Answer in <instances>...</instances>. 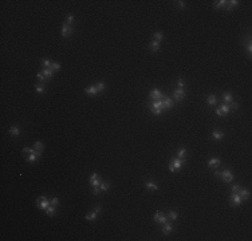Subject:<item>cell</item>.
I'll list each match as a JSON object with an SVG mask.
<instances>
[{"instance_id":"obj_1","label":"cell","mask_w":252,"mask_h":241,"mask_svg":"<svg viewBox=\"0 0 252 241\" xmlns=\"http://www.w3.org/2000/svg\"><path fill=\"white\" fill-rule=\"evenodd\" d=\"M184 162H185V159H183V158H174V159H172L170 164H169V170H170L172 173H174L177 169L183 167Z\"/></svg>"},{"instance_id":"obj_2","label":"cell","mask_w":252,"mask_h":241,"mask_svg":"<svg viewBox=\"0 0 252 241\" xmlns=\"http://www.w3.org/2000/svg\"><path fill=\"white\" fill-rule=\"evenodd\" d=\"M162 111H164L162 99H160V100H153V102H152V113L154 115H160Z\"/></svg>"},{"instance_id":"obj_3","label":"cell","mask_w":252,"mask_h":241,"mask_svg":"<svg viewBox=\"0 0 252 241\" xmlns=\"http://www.w3.org/2000/svg\"><path fill=\"white\" fill-rule=\"evenodd\" d=\"M73 27L70 26V24H67V23H65V24L62 26V36L63 38H68L70 35H73Z\"/></svg>"},{"instance_id":"obj_4","label":"cell","mask_w":252,"mask_h":241,"mask_svg":"<svg viewBox=\"0 0 252 241\" xmlns=\"http://www.w3.org/2000/svg\"><path fill=\"white\" fill-rule=\"evenodd\" d=\"M149 97H150V99H153V100H160V99H162V98H164V94H162V92H161L160 90L154 89V90H152V91H150Z\"/></svg>"},{"instance_id":"obj_5","label":"cell","mask_w":252,"mask_h":241,"mask_svg":"<svg viewBox=\"0 0 252 241\" xmlns=\"http://www.w3.org/2000/svg\"><path fill=\"white\" fill-rule=\"evenodd\" d=\"M154 221H156V222L165 224V222H168V217L165 216L164 213H161V212H156V213H154Z\"/></svg>"},{"instance_id":"obj_6","label":"cell","mask_w":252,"mask_h":241,"mask_svg":"<svg viewBox=\"0 0 252 241\" xmlns=\"http://www.w3.org/2000/svg\"><path fill=\"white\" fill-rule=\"evenodd\" d=\"M50 205H51V202H50V201L47 200L44 196H42L38 200V206L40 208V209H47V208H48Z\"/></svg>"},{"instance_id":"obj_7","label":"cell","mask_w":252,"mask_h":241,"mask_svg":"<svg viewBox=\"0 0 252 241\" xmlns=\"http://www.w3.org/2000/svg\"><path fill=\"white\" fill-rule=\"evenodd\" d=\"M221 178H224L225 182H231L233 180V174H232V172L229 169H225L224 172L221 173Z\"/></svg>"},{"instance_id":"obj_8","label":"cell","mask_w":252,"mask_h":241,"mask_svg":"<svg viewBox=\"0 0 252 241\" xmlns=\"http://www.w3.org/2000/svg\"><path fill=\"white\" fill-rule=\"evenodd\" d=\"M184 97H185V91L183 90V89H177L174 92H173V98H174L176 100H183L184 99Z\"/></svg>"},{"instance_id":"obj_9","label":"cell","mask_w":252,"mask_h":241,"mask_svg":"<svg viewBox=\"0 0 252 241\" xmlns=\"http://www.w3.org/2000/svg\"><path fill=\"white\" fill-rule=\"evenodd\" d=\"M162 106H164V110L172 108V107H173V100H172V99H169V97L164 95V98H162Z\"/></svg>"},{"instance_id":"obj_10","label":"cell","mask_w":252,"mask_h":241,"mask_svg":"<svg viewBox=\"0 0 252 241\" xmlns=\"http://www.w3.org/2000/svg\"><path fill=\"white\" fill-rule=\"evenodd\" d=\"M241 197L239 196V193H232V198H231V202L233 204V205H236V206H239L240 204H241Z\"/></svg>"},{"instance_id":"obj_11","label":"cell","mask_w":252,"mask_h":241,"mask_svg":"<svg viewBox=\"0 0 252 241\" xmlns=\"http://www.w3.org/2000/svg\"><path fill=\"white\" fill-rule=\"evenodd\" d=\"M40 155H42V151H35V153H31L30 155H28V158H27V161L28 162H35L36 161V158L38 157H40Z\"/></svg>"},{"instance_id":"obj_12","label":"cell","mask_w":252,"mask_h":241,"mask_svg":"<svg viewBox=\"0 0 252 241\" xmlns=\"http://www.w3.org/2000/svg\"><path fill=\"white\" fill-rule=\"evenodd\" d=\"M220 164H221V162H220L219 158H211V159L208 161V166H209V167H212V166H213V167H219Z\"/></svg>"},{"instance_id":"obj_13","label":"cell","mask_w":252,"mask_h":241,"mask_svg":"<svg viewBox=\"0 0 252 241\" xmlns=\"http://www.w3.org/2000/svg\"><path fill=\"white\" fill-rule=\"evenodd\" d=\"M85 91H86V94H89V95H97L98 94V90H97L95 86H89Z\"/></svg>"},{"instance_id":"obj_14","label":"cell","mask_w":252,"mask_h":241,"mask_svg":"<svg viewBox=\"0 0 252 241\" xmlns=\"http://www.w3.org/2000/svg\"><path fill=\"white\" fill-rule=\"evenodd\" d=\"M239 196L241 197V200H248L249 198V192L246 189H240L239 190Z\"/></svg>"},{"instance_id":"obj_15","label":"cell","mask_w":252,"mask_h":241,"mask_svg":"<svg viewBox=\"0 0 252 241\" xmlns=\"http://www.w3.org/2000/svg\"><path fill=\"white\" fill-rule=\"evenodd\" d=\"M223 99H224L225 105H228V103L233 102V98H232V94H231V92H225V94L223 95Z\"/></svg>"},{"instance_id":"obj_16","label":"cell","mask_w":252,"mask_h":241,"mask_svg":"<svg viewBox=\"0 0 252 241\" xmlns=\"http://www.w3.org/2000/svg\"><path fill=\"white\" fill-rule=\"evenodd\" d=\"M219 110L221 111V114H223V115H227L228 113L231 111V108H229V106H228V105H225V103H224V105H221V106L219 107Z\"/></svg>"},{"instance_id":"obj_17","label":"cell","mask_w":252,"mask_h":241,"mask_svg":"<svg viewBox=\"0 0 252 241\" xmlns=\"http://www.w3.org/2000/svg\"><path fill=\"white\" fill-rule=\"evenodd\" d=\"M8 133H10L11 135H13V137H19V135H20V130H19V127L12 126V127L8 130Z\"/></svg>"},{"instance_id":"obj_18","label":"cell","mask_w":252,"mask_h":241,"mask_svg":"<svg viewBox=\"0 0 252 241\" xmlns=\"http://www.w3.org/2000/svg\"><path fill=\"white\" fill-rule=\"evenodd\" d=\"M212 135H213V138L217 139V141H219V139H223L224 138V133H223V131H220V130H215L213 133H212Z\"/></svg>"},{"instance_id":"obj_19","label":"cell","mask_w":252,"mask_h":241,"mask_svg":"<svg viewBox=\"0 0 252 241\" xmlns=\"http://www.w3.org/2000/svg\"><path fill=\"white\" fill-rule=\"evenodd\" d=\"M172 230H173V227H172V225L168 224V222H165L164 228H162V232L165 233V235H169V233H172Z\"/></svg>"},{"instance_id":"obj_20","label":"cell","mask_w":252,"mask_h":241,"mask_svg":"<svg viewBox=\"0 0 252 241\" xmlns=\"http://www.w3.org/2000/svg\"><path fill=\"white\" fill-rule=\"evenodd\" d=\"M146 188L150 189V190H158V185L156 182H152V181H148L146 182Z\"/></svg>"},{"instance_id":"obj_21","label":"cell","mask_w":252,"mask_h":241,"mask_svg":"<svg viewBox=\"0 0 252 241\" xmlns=\"http://www.w3.org/2000/svg\"><path fill=\"white\" fill-rule=\"evenodd\" d=\"M207 102H208V105H211V106L216 105V102H217L216 95H208V98H207Z\"/></svg>"},{"instance_id":"obj_22","label":"cell","mask_w":252,"mask_h":241,"mask_svg":"<svg viewBox=\"0 0 252 241\" xmlns=\"http://www.w3.org/2000/svg\"><path fill=\"white\" fill-rule=\"evenodd\" d=\"M97 214L98 213H95V212H91L89 214H86V220H87V221H95L97 220Z\"/></svg>"},{"instance_id":"obj_23","label":"cell","mask_w":252,"mask_h":241,"mask_svg":"<svg viewBox=\"0 0 252 241\" xmlns=\"http://www.w3.org/2000/svg\"><path fill=\"white\" fill-rule=\"evenodd\" d=\"M150 50L152 51H158L160 50V42H156V40H153L152 43H150Z\"/></svg>"},{"instance_id":"obj_24","label":"cell","mask_w":252,"mask_h":241,"mask_svg":"<svg viewBox=\"0 0 252 241\" xmlns=\"http://www.w3.org/2000/svg\"><path fill=\"white\" fill-rule=\"evenodd\" d=\"M42 72H43V75H44L46 78H52V76H54V71H52L51 68H44Z\"/></svg>"},{"instance_id":"obj_25","label":"cell","mask_w":252,"mask_h":241,"mask_svg":"<svg viewBox=\"0 0 252 241\" xmlns=\"http://www.w3.org/2000/svg\"><path fill=\"white\" fill-rule=\"evenodd\" d=\"M46 213H47V214H48L50 217H52V216L55 214V206H54V205H50L48 208H47V209H46Z\"/></svg>"},{"instance_id":"obj_26","label":"cell","mask_w":252,"mask_h":241,"mask_svg":"<svg viewBox=\"0 0 252 241\" xmlns=\"http://www.w3.org/2000/svg\"><path fill=\"white\" fill-rule=\"evenodd\" d=\"M99 189H101V190H103V192L109 190V189H110V184H109V182H101Z\"/></svg>"},{"instance_id":"obj_27","label":"cell","mask_w":252,"mask_h":241,"mask_svg":"<svg viewBox=\"0 0 252 241\" xmlns=\"http://www.w3.org/2000/svg\"><path fill=\"white\" fill-rule=\"evenodd\" d=\"M153 36H154V40H156V42H161V40H162V38H164V36H162V32H160V31L154 32V35H153Z\"/></svg>"},{"instance_id":"obj_28","label":"cell","mask_w":252,"mask_h":241,"mask_svg":"<svg viewBox=\"0 0 252 241\" xmlns=\"http://www.w3.org/2000/svg\"><path fill=\"white\" fill-rule=\"evenodd\" d=\"M34 149L38 150V151H42V150H43V143H42L40 141H36L35 145H34Z\"/></svg>"},{"instance_id":"obj_29","label":"cell","mask_w":252,"mask_h":241,"mask_svg":"<svg viewBox=\"0 0 252 241\" xmlns=\"http://www.w3.org/2000/svg\"><path fill=\"white\" fill-rule=\"evenodd\" d=\"M51 63H52V62L48 60V59H43V60H42V64H43L44 68H50V67H51Z\"/></svg>"},{"instance_id":"obj_30","label":"cell","mask_w":252,"mask_h":241,"mask_svg":"<svg viewBox=\"0 0 252 241\" xmlns=\"http://www.w3.org/2000/svg\"><path fill=\"white\" fill-rule=\"evenodd\" d=\"M227 3L228 2H225V0H220V2H216V4H215V8H220V7H224V5H227Z\"/></svg>"},{"instance_id":"obj_31","label":"cell","mask_w":252,"mask_h":241,"mask_svg":"<svg viewBox=\"0 0 252 241\" xmlns=\"http://www.w3.org/2000/svg\"><path fill=\"white\" fill-rule=\"evenodd\" d=\"M90 184H91L93 188H95V186H99L101 185V181L98 180V177H97V178H94V180H90Z\"/></svg>"},{"instance_id":"obj_32","label":"cell","mask_w":252,"mask_h":241,"mask_svg":"<svg viewBox=\"0 0 252 241\" xmlns=\"http://www.w3.org/2000/svg\"><path fill=\"white\" fill-rule=\"evenodd\" d=\"M35 89H36V91L39 92V94H43V92H44V86H43L42 83L36 84V86H35Z\"/></svg>"},{"instance_id":"obj_33","label":"cell","mask_w":252,"mask_h":241,"mask_svg":"<svg viewBox=\"0 0 252 241\" xmlns=\"http://www.w3.org/2000/svg\"><path fill=\"white\" fill-rule=\"evenodd\" d=\"M95 87H97V90H98V92H101V91H103V90H105V87H106V84H105L103 82H99V83L97 84V86H95Z\"/></svg>"},{"instance_id":"obj_34","label":"cell","mask_w":252,"mask_h":241,"mask_svg":"<svg viewBox=\"0 0 252 241\" xmlns=\"http://www.w3.org/2000/svg\"><path fill=\"white\" fill-rule=\"evenodd\" d=\"M36 78H38V79L40 81V82H46V81H47V78L43 75V72H38V74H36Z\"/></svg>"},{"instance_id":"obj_35","label":"cell","mask_w":252,"mask_h":241,"mask_svg":"<svg viewBox=\"0 0 252 241\" xmlns=\"http://www.w3.org/2000/svg\"><path fill=\"white\" fill-rule=\"evenodd\" d=\"M177 154H178V158H183V159H184L185 154H186V150L183 147V149H180V150H178V153H177Z\"/></svg>"},{"instance_id":"obj_36","label":"cell","mask_w":252,"mask_h":241,"mask_svg":"<svg viewBox=\"0 0 252 241\" xmlns=\"http://www.w3.org/2000/svg\"><path fill=\"white\" fill-rule=\"evenodd\" d=\"M51 70H52V71H59V70H60V66L58 64V63H54V62H52V63H51V67H50Z\"/></svg>"},{"instance_id":"obj_37","label":"cell","mask_w":252,"mask_h":241,"mask_svg":"<svg viewBox=\"0 0 252 241\" xmlns=\"http://www.w3.org/2000/svg\"><path fill=\"white\" fill-rule=\"evenodd\" d=\"M228 106H229V108H231V110H237V108H239V105L237 103H235V102H231L229 105H228Z\"/></svg>"},{"instance_id":"obj_38","label":"cell","mask_w":252,"mask_h":241,"mask_svg":"<svg viewBox=\"0 0 252 241\" xmlns=\"http://www.w3.org/2000/svg\"><path fill=\"white\" fill-rule=\"evenodd\" d=\"M169 218H170V220H173V221L177 220V213H176L174 210H172V212L169 213Z\"/></svg>"},{"instance_id":"obj_39","label":"cell","mask_w":252,"mask_h":241,"mask_svg":"<svg viewBox=\"0 0 252 241\" xmlns=\"http://www.w3.org/2000/svg\"><path fill=\"white\" fill-rule=\"evenodd\" d=\"M50 202H51V205H54V206H57L58 204H59V200H58V197H54L51 201H50Z\"/></svg>"},{"instance_id":"obj_40","label":"cell","mask_w":252,"mask_h":241,"mask_svg":"<svg viewBox=\"0 0 252 241\" xmlns=\"http://www.w3.org/2000/svg\"><path fill=\"white\" fill-rule=\"evenodd\" d=\"M239 190H240V186L239 185H233L232 186V193H239Z\"/></svg>"},{"instance_id":"obj_41","label":"cell","mask_w":252,"mask_h":241,"mask_svg":"<svg viewBox=\"0 0 252 241\" xmlns=\"http://www.w3.org/2000/svg\"><path fill=\"white\" fill-rule=\"evenodd\" d=\"M73 21H74V15H70V16L67 18V21H66V23L71 26V23H73Z\"/></svg>"},{"instance_id":"obj_42","label":"cell","mask_w":252,"mask_h":241,"mask_svg":"<svg viewBox=\"0 0 252 241\" xmlns=\"http://www.w3.org/2000/svg\"><path fill=\"white\" fill-rule=\"evenodd\" d=\"M184 84H185V83H184L183 79H178V81H177V86H178V89H183Z\"/></svg>"},{"instance_id":"obj_43","label":"cell","mask_w":252,"mask_h":241,"mask_svg":"<svg viewBox=\"0 0 252 241\" xmlns=\"http://www.w3.org/2000/svg\"><path fill=\"white\" fill-rule=\"evenodd\" d=\"M247 50H248V55L251 56V52H252V43H251V40L248 42V46H247Z\"/></svg>"},{"instance_id":"obj_44","label":"cell","mask_w":252,"mask_h":241,"mask_svg":"<svg viewBox=\"0 0 252 241\" xmlns=\"http://www.w3.org/2000/svg\"><path fill=\"white\" fill-rule=\"evenodd\" d=\"M101 192V189H99V186H95V188H93V194H95V196H97V194Z\"/></svg>"},{"instance_id":"obj_45","label":"cell","mask_w":252,"mask_h":241,"mask_svg":"<svg viewBox=\"0 0 252 241\" xmlns=\"http://www.w3.org/2000/svg\"><path fill=\"white\" fill-rule=\"evenodd\" d=\"M237 4H239L237 0H231V2H229V5H231V7H236Z\"/></svg>"},{"instance_id":"obj_46","label":"cell","mask_w":252,"mask_h":241,"mask_svg":"<svg viewBox=\"0 0 252 241\" xmlns=\"http://www.w3.org/2000/svg\"><path fill=\"white\" fill-rule=\"evenodd\" d=\"M177 3H178L180 8H184V7H185V2H183V0H181V2H177Z\"/></svg>"},{"instance_id":"obj_47","label":"cell","mask_w":252,"mask_h":241,"mask_svg":"<svg viewBox=\"0 0 252 241\" xmlns=\"http://www.w3.org/2000/svg\"><path fill=\"white\" fill-rule=\"evenodd\" d=\"M215 177L220 178V177H221V173H220V172H217V170H216V172H215Z\"/></svg>"},{"instance_id":"obj_48","label":"cell","mask_w":252,"mask_h":241,"mask_svg":"<svg viewBox=\"0 0 252 241\" xmlns=\"http://www.w3.org/2000/svg\"><path fill=\"white\" fill-rule=\"evenodd\" d=\"M97 177H98V174H97V173H93V174H91V177H90V180H94V178H97Z\"/></svg>"},{"instance_id":"obj_49","label":"cell","mask_w":252,"mask_h":241,"mask_svg":"<svg viewBox=\"0 0 252 241\" xmlns=\"http://www.w3.org/2000/svg\"><path fill=\"white\" fill-rule=\"evenodd\" d=\"M101 209H102L101 206H97V208H95V213H99V212H101Z\"/></svg>"}]
</instances>
